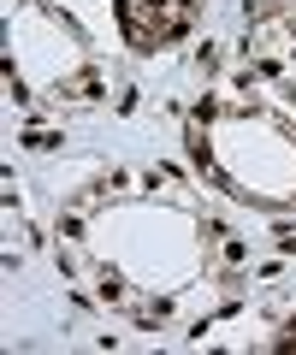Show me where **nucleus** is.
I'll return each instance as SVG.
<instances>
[{
  "label": "nucleus",
  "mask_w": 296,
  "mask_h": 355,
  "mask_svg": "<svg viewBox=\"0 0 296 355\" xmlns=\"http://www.w3.org/2000/svg\"><path fill=\"white\" fill-rule=\"evenodd\" d=\"M279 343H284V349H296V326H290V331H284V338H279Z\"/></svg>",
  "instance_id": "4"
},
{
  "label": "nucleus",
  "mask_w": 296,
  "mask_h": 355,
  "mask_svg": "<svg viewBox=\"0 0 296 355\" xmlns=\"http://www.w3.org/2000/svg\"><path fill=\"white\" fill-rule=\"evenodd\" d=\"M6 71L12 89L30 101H53V107H89L101 95V71H95L89 42L78 36V24L65 18V6L53 0H18L6 18Z\"/></svg>",
  "instance_id": "3"
},
{
  "label": "nucleus",
  "mask_w": 296,
  "mask_h": 355,
  "mask_svg": "<svg viewBox=\"0 0 296 355\" xmlns=\"http://www.w3.org/2000/svg\"><path fill=\"white\" fill-rule=\"evenodd\" d=\"M60 272L83 302L142 331H202L243 291V243L166 166L113 172L65 202Z\"/></svg>",
  "instance_id": "1"
},
{
  "label": "nucleus",
  "mask_w": 296,
  "mask_h": 355,
  "mask_svg": "<svg viewBox=\"0 0 296 355\" xmlns=\"http://www.w3.org/2000/svg\"><path fill=\"white\" fill-rule=\"evenodd\" d=\"M195 172L261 214H296V119L267 95H202L184 119Z\"/></svg>",
  "instance_id": "2"
}]
</instances>
